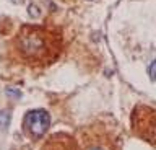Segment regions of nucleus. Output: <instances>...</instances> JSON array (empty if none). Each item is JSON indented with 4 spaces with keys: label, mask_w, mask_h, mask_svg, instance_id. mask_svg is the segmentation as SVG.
I'll use <instances>...</instances> for the list:
<instances>
[{
    "label": "nucleus",
    "mask_w": 156,
    "mask_h": 150,
    "mask_svg": "<svg viewBox=\"0 0 156 150\" xmlns=\"http://www.w3.org/2000/svg\"><path fill=\"white\" fill-rule=\"evenodd\" d=\"M154 64H156V62L153 60V62H151V65H150V79L151 80H154Z\"/></svg>",
    "instance_id": "6"
},
{
    "label": "nucleus",
    "mask_w": 156,
    "mask_h": 150,
    "mask_svg": "<svg viewBox=\"0 0 156 150\" xmlns=\"http://www.w3.org/2000/svg\"><path fill=\"white\" fill-rule=\"evenodd\" d=\"M44 150H75V140L70 135L55 134L47 139Z\"/></svg>",
    "instance_id": "3"
},
{
    "label": "nucleus",
    "mask_w": 156,
    "mask_h": 150,
    "mask_svg": "<svg viewBox=\"0 0 156 150\" xmlns=\"http://www.w3.org/2000/svg\"><path fill=\"white\" fill-rule=\"evenodd\" d=\"M8 121H10L8 111H2V113H0V126H2L3 129L8 127Z\"/></svg>",
    "instance_id": "4"
},
{
    "label": "nucleus",
    "mask_w": 156,
    "mask_h": 150,
    "mask_svg": "<svg viewBox=\"0 0 156 150\" xmlns=\"http://www.w3.org/2000/svg\"><path fill=\"white\" fill-rule=\"evenodd\" d=\"M49 126H51V116L44 109L29 111L24 118V130H28L34 137H41L42 134H46Z\"/></svg>",
    "instance_id": "2"
},
{
    "label": "nucleus",
    "mask_w": 156,
    "mask_h": 150,
    "mask_svg": "<svg viewBox=\"0 0 156 150\" xmlns=\"http://www.w3.org/2000/svg\"><path fill=\"white\" fill-rule=\"evenodd\" d=\"M7 95H8V96H15V98H20V96H21V93H20V91L12 90V88H8V90H7Z\"/></svg>",
    "instance_id": "5"
},
{
    "label": "nucleus",
    "mask_w": 156,
    "mask_h": 150,
    "mask_svg": "<svg viewBox=\"0 0 156 150\" xmlns=\"http://www.w3.org/2000/svg\"><path fill=\"white\" fill-rule=\"evenodd\" d=\"M90 150H104V148H102V147H98V145H94V147H91Z\"/></svg>",
    "instance_id": "7"
},
{
    "label": "nucleus",
    "mask_w": 156,
    "mask_h": 150,
    "mask_svg": "<svg viewBox=\"0 0 156 150\" xmlns=\"http://www.w3.org/2000/svg\"><path fill=\"white\" fill-rule=\"evenodd\" d=\"M62 51V38L47 28L26 25L13 41V52L23 64L47 65L58 57Z\"/></svg>",
    "instance_id": "1"
}]
</instances>
